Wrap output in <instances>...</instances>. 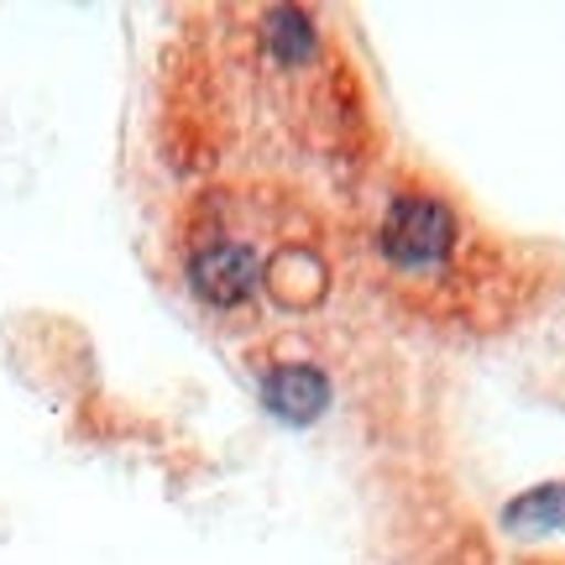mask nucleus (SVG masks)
Here are the masks:
<instances>
[{
  "label": "nucleus",
  "mask_w": 565,
  "mask_h": 565,
  "mask_svg": "<svg viewBox=\"0 0 565 565\" xmlns=\"http://www.w3.org/2000/svg\"><path fill=\"white\" fill-rule=\"evenodd\" d=\"M299 246L282 231V210L267 189L215 183L183 204L173 263L194 309L210 320H246L273 294L282 257Z\"/></svg>",
  "instance_id": "f257e3e1"
},
{
  "label": "nucleus",
  "mask_w": 565,
  "mask_h": 565,
  "mask_svg": "<svg viewBox=\"0 0 565 565\" xmlns=\"http://www.w3.org/2000/svg\"><path fill=\"white\" fill-rule=\"evenodd\" d=\"M461 246V221L456 210L429 194V189H398L387 200L383 221H377V252L393 273L404 278H429V273H445L450 257Z\"/></svg>",
  "instance_id": "f03ea898"
},
{
  "label": "nucleus",
  "mask_w": 565,
  "mask_h": 565,
  "mask_svg": "<svg viewBox=\"0 0 565 565\" xmlns=\"http://www.w3.org/2000/svg\"><path fill=\"white\" fill-rule=\"evenodd\" d=\"M257 387H263V404L273 419L282 424H309L320 419L324 398H330V387H324V372L309 362H267L263 377H257Z\"/></svg>",
  "instance_id": "7ed1b4c3"
},
{
  "label": "nucleus",
  "mask_w": 565,
  "mask_h": 565,
  "mask_svg": "<svg viewBox=\"0 0 565 565\" xmlns=\"http://www.w3.org/2000/svg\"><path fill=\"white\" fill-rule=\"evenodd\" d=\"M503 524L513 529V534H550V529H565V482L524 492L519 503L508 508Z\"/></svg>",
  "instance_id": "20e7f679"
}]
</instances>
